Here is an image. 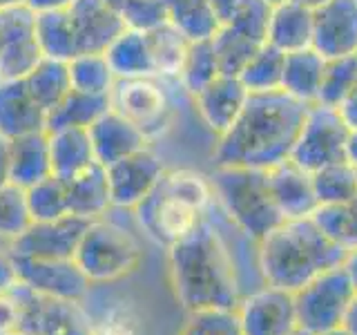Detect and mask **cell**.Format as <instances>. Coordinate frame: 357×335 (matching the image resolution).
<instances>
[{
    "label": "cell",
    "instance_id": "ab89813d",
    "mask_svg": "<svg viewBox=\"0 0 357 335\" xmlns=\"http://www.w3.org/2000/svg\"><path fill=\"white\" fill-rule=\"evenodd\" d=\"M31 226L25 188L16 184L0 186V237L14 241Z\"/></svg>",
    "mask_w": 357,
    "mask_h": 335
},
{
    "label": "cell",
    "instance_id": "d590c367",
    "mask_svg": "<svg viewBox=\"0 0 357 335\" xmlns=\"http://www.w3.org/2000/svg\"><path fill=\"white\" fill-rule=\"evenodd\" d=\"M67 67H70V81L74 89L109 96L116 74L112 72L105 54H81L67 63Z\"/></svg>",
    "mask_w": 357,
    "mask_h": 335
},
{
    "label": "cell",
    "instance_id": "cb8c5ba5",
    "mask_svg": "<svg viewBox=\"0 0 357 335\" xmlns=\"http://www.w3.org/2000/svg\"><path fill=\"white\" fill-rule=\"evenodd\" d=\"M67 193V212L74 217L83 219H100L112 208L109 181H107V168L94 163L81 174L72 177L65 181Z\"/></svg>",
    "mask_w": 357,
    "mask_h": 335
},
{
    "label": "cell",
    "instance_id": "4dcf8cb0",
    "mask_svg": "<svg viewBox=\"0 0 357 335\" xmlns=\"http://www.w3.org/2000/svg\"><path fill=\"white\" fill-rule=\"evenodd\" d=\"M145 36H148V43H150L154 74L159 78L178 76L185 61L188 47H190V40L181 31H176L170 22H163L159 27L148 29Z\"/></svg>",
    "mask_w": 357,
    "mask_h": 335
},
{
    "label": "cell",
    "instance_id": "e575fe53",
    "mask_svg": "<svg viewBox=\"0 0 357 335\" xmlns=\"http://www.w3.org/2000/svg\"><path fill=\"white\" fill-rule=\"evenodd\" d=\"M319 228L349 255L357 253V197L335 206H319L312 215Z\"/></svg>",
    "mask_w": 357,
    "mask_h": 335
},
{
    "label": "cell",
    "instance_id": "8992f818",
    "mask_svg": "<svg viewBox=\"0 0 357 335\" xmlns=\"http://www.w3.org/2000/svg\"><path fill=\"white\" fill-rule=\"evenodd\" d=\"M208 179L226 217L250 241H261L286 221L273 199L266 170L215 165V172L208 174Z\"/></svg>",
    "mask_w": 357,
    "mask_h": 335
},
{
    "label": "cell",
    "instance_id": "6da1fadb",
    "mask_svg": "<svg viewBox=\"0 0 357 335\" xmlns=\"http://www.w3.org/2000/svg\"><path fill=\"white\" fill-rule=\"evenodd\" d=\"M306 110L308 105L284 89L248 94L237 121L217 137L215 165L271 170L290 159Z\"/></svg>",
    "mask_w": 357,
    "mask_h": 335
},
{
    "label": "cell",
    "instance_id": "30bf717a",
    "mask_svg": "<svg viewBox=\"0 0 357 335\" xmlns=\"http://www.w3.org/2000/svg\"><path fill=\"white\" fill-rule=\"evenodd\" d=\"M351 128L346 126L337 107L312 103L306 110L290 161H295L310 174L324 165L346 159Z\"/></svg>",
    "mask_w": 357,
    "mask_h": 335
},
{
    "label": "cell",
    "instance_id": "f6af8a7d",
    "mask_svg": "<svg viewBox=\"0 0 357 335\" xmlns=\"http://www.w3.org/2000/svg\"><path fill=\"white\" fill-rule=\"evenodd\" d=\"M212 11L219 20V25H228V22L237 16V11L241 9L243 0H208Z\"/></svg>",
    "mask_w": 357,
    "mask_h": 335
},
{
    "label": "cell",
    "instance_id": "6f0895ef",
    "mask_svg": "<svg viewBox=\"0 0 357 335\" xmlns=\"http://www.w3.org/2000/svg\"><path fill=\"white\" fill-rule=\"evenodd\" d=\"M297 3L308 5V7H317V5H321V3H326V0H297Z\"/></svg>",
    "mask_w": 357,
    "mask_h": 335
},
{
    "label": "cell",
    "instance_id": "ffe728a7",
    "mask_svg": "<svg viewBox=\"0 0 357 335\" xmlns=\"http://www.w3.org/2000/svg\"><path fill=\"white\" fill-rule=\"evenodd\" d=\"M47 123L38 100L31 96L25 78L0 81V134L7 139H16L22 134L43 132Z\"/></svg>",
    "mask_w": 357,
    "mask_h": 335
},
{
    "label": "cell",
    "instance_id": "5b68a950",
    "mask_svg": "<svg viewBox=\"0 0 357 335\" xmlns=\"http://www.w3.org/2000/svg\"><path fill=\"white\" fill-rule=\"evenodd\" d=\"M126 22L105 0H72L61 9L36 11V36L43 56L70 63L81 54H105Z\"/></svg>",
    "mask_w": 357,
    "mask_h": 335
},
{
    "label": "cell",
    "instance_id": "7402d4cb",
    "mask_svg": "<svg viewBox=\"0 0 357 335\" xmlns=\"http://www.w3.org/2000/svg\"><path fill=\"white\" fill-rule=\"evenodd\" d=\"M266 43L284 54L312 47V7L297 0L273 5Z\"/></svg>",
    "mask_w": 357,
    "mask_h": 335
},
{
    "label": "cell",
    "instance_id": "d4e9b609",
    "mask_svg": "<svg viewBox=\"0 0 357 335\" xmlns=\"http://www.w3.org/2000/svg\"><path fill=\"white\" fill-rule=\"evenodd\" d=\"M50 137V159L52 174L61 181H70L72 177L81 174L89 165L98 163L94 156L92 139L85 128H65L47 132Z\"/></svg>",
    "mask_w": 357,
    "mask_h": 335
},
{
    "label": "cell",
    "instance_id": "52a82bcc",
    "mask_svg": "<svg viewBox=\"0 0 357 335\" xmlns=\"http://www.w3.org/2000/svg\"><path fill=\"white\" fill-rule=\"evenodd\" d=\"M74 262L92 284L116 282L139 266L141 246L126 228L100 217L85 228Z\"/></svg>",
    "mask_w": 357,
    "mask_h": 335
},
{
    "label": "cell",
    "instance_id": "d6a6232c",
    "mask_svg": "<svg viewBox=\"0 0 357 335\" xmlns=\"http://www.w3.org/2000/svg\"><path fill=\"white\" fill-rule=\"evenodd\" d=\"M212 50H215L219 72L228 76H239L243 65L250 61V56L261 47V40L248 36L245 31L232 27V25H221L219 31L210 38Z\"/></svg>",
    "mask_w": 357,
    "mask_h": 335
},
{
    "label": "cell",
    "instance_id": "b9f144b4",
    "mask_svg": "<svg viewBox=\"0 0 357 335\" xmlns=\"http://www.w3.org/2000/svg\"><path fill=\"white\" fill-rule=\"evenodd\" d=\"M121 18L128 29H137V31H148L167 22L161 0H130L121 9Z\"/></svg>",
    "mask_w": 357,
    "mask_h": 335
},
{
    "label": "cell",
    "instance_id": "bcb514c9",
    "mask_svg": "<svg viewBox=\"0 0 357 335\" xmlns=\"http://www.w3.org/2000/svg\"><path fill=\"white\" fill-rule=\"evenodd\" d=\"M342 119L346 121V126L351 128V132H357V85L349 92L342 103L337 105Z\"/></svg>",
    "mask_w": 357,
    "mask_h": 335
},
{
    "label": "cell",
    "instance_id": "db71d44e",
    "mask_svg": "<svg viewBox=\"0 0 357 335\" xmlns=\"http://www.w3.org/2000/svg\"><path fill=\"white\" fill-rule=\"evenodd\" d=\"M286 335H315L312 331H308V329H304V327H295L290 333H286Z\"/></svg>",
    "mask_w": 357,
    "mask_h": 335
},
{
    "label": "cell",
    "instance_id": "91938a15",
    "mask_svg": "<svg viewBox=\"0 0 357 335\" xmlns=\"http://www.w3.org/2000/svg\"><path fill=\"white\" fill-rule=\"evenodd\" d=\"M9 335H29V333H20V331H14V333H9Z\"/></svg>",
    "mask_w": 357,
    "mask_h": 335
},
{
    "label": "cell",
    "instance_id": "f907efd6",
    "mask_svg": "<svg viewBox=\"0 0 357 335\" xmlns=\"http://www.w3.org/2000/svg\"><path fill=\"white\" fill-rule=\"evenodd\" d=\"M346 161H351L357 170V132H351L349 148H346Z\"/></svg>",
    "mask_w": 357,
    "mask_h": 335
},
{
    "label": "cell",
    "instance_id": "7c38bea8",
    "mask_svg": "<svg viewBox=\"0 0 357 335\" xmlns=\"http://www.w3.org/2000/svg\"><path fill=\"white\" fill-rule=\"evenodd\" d=\"M40 59L36 11L25 3L0 9V81L27 76Z\"/></svg>",
    "mask_w": 357,
    "mask_h": 335
},
{
    "label": "cell",
    "instance_id": "e0dca14e",
    "mask_svg": "<svg viewBox=\"0 0 357 335\" xmlns=\"http://www.w3.org/2000/svg\"><path fill=\"white\" fill-rule=\"evenodd\" d=\"M165 172L161 159L150 148H143L126 159L107 165L112 206L137 208Z\"/></svg>",
    "mask_w": 357,
    "mask_h": 335
},
{
    "label": "cell",
    "instance_id": "60d3db41",
    "mask_svg": "<svg viewBox=\"0 0 357 335\" xmlns=\"http://www.w3.org/2000/svg\"><path fill=\"white\" fill-rule=\"evenodd\" d=\"M185 331L190 335H243L237 311L230 308H206L190 313Z\"/></svg>",
    "mask_w": 357,
    "mask_h": 335
},
{
    "label": "cell",
    "instance_id": "ee69618b",
    "mask_svg": "<svg viewBox=\"0 0 357 335\" xmlns=\"http://www.w3.org/2000/svg\"><path fill=\"white\" fill-rule=\"evenodd\" d=\"M16 284H18V273H16L14 257H11L9 248L7 251L0 248V293H9Z\"/></svg>",
    "mask_w": 357,
    "mask_h": 335
},
{
    "label": "cell",
    "instance_id": "681fc988",
    "mask_svg": "<svg viewBox=\"0 0 357 335\" xmlns=\"http://www.w3.org/2000/svg\"><path fill=\"white\" fill-rule=\"evenodd\" d=\"M342 327H344L346 331H349L351 335H357V295H355V299L351 302L349 311H346V315H344Z\"/></svg>",
    "mask_w": 357,
    "mask_h": 335
},
{
    "label": "cell",
    "instance_id": "ac0fdd59",
    "mask_svg": "<svg viewBox=\"0 0 357 335\" xmlns=\"http://www.w3.org/2000/svg\"><path fill=\"white\" fill-rule=\"evenodd\" d=\"M266 174L273 199L284 219H304L315 215L319 201L315 188H312V174L308 170L286 159L266 170Z\"/></svg>",
    "mask_w": 357,
    "mask_h": 335
},
{
    "label": "cell",
    "instance_id": "9f6ffc18",
    "mask_svg": "<svg viewBox=\"0 0 357 335\" xmlns=\"http://www.w3.org/2000/svg\"><path fill=\"white\" fill-rule=\"evenodd\" d=\"M22 0H0V9H5V7H14V5H20Z\"/></svg>",
    "mask_w": 357,
    "mask_h": 335
},
{
    "label": "cell",
    "instance_id": "3957f363",
    "mask_svg": "<svg viewBox=\"0 0 357 335\" xmlns=\"http://www.w3.org/2000/svg\"><path fill=\"white\" fill-rule=\"evenodd\" d=\"M349 253L340 248L312 217L286 219L257 241V271L264 284L295 293L321 273L342 266Z\"/></svg>",
    "mask_w": 357,
    "mask_h": 335
},
{
    "label": "cell",
    "instance_id": "74e56055",
    "mask_svg": "<svg viewBox=\"0 0 357 335\" xmlns=\"http://www.w3.org/2000/svg\"><path fill=\"white\" fill-rule=\"evenodd\" d=\"M27 193V208L31 221H54L61 219L67 212V193L65 184L59 177H45L43 181L33 184L31 188L25 190Z\"/></svg>",
    "mask_w": 357,
    "mask_h": 335
},
{
    "label": "cell",
    "instance_id": "7bdbcfd3",
    "mask_svg": "<svg viewBox=\"0 0 357 335\" xmlns=\"http://www.w3.org/2000/svg\"><path fill=\"white\" fill-rule=\"evenodd\" d=\"M18 331V306L11 293H0V335Z\"/></svg>",
    "mask_w": 357,
    "mask_h": 335
},
{
    "label": "cell",
    "instance_id": "4fadbf2b",
    "mask_svg": "<svg viewBox=\"0 0 357 335\" xmlns=\"http://www.w3.org/2000/svg\"><path fill=\"white\" fill-rule=\"evenodd\" d=\"M237 318L243 335H286L299 327L295 295L268 284L241 297Z\"/></svg>",
    "mask_w": 357,
    "mask_h": 335
},
{
    "label": "cell",
    "instance_id": "277c9868",
    "mask_svg": "<svg viewBox=\"0 0 357 335\" xmlns=\"http://www.w3.org/2000/svg\"><path fill=\"white\" fill-rule=\"evenodd\" d=\"M212 199L215 193L206 174L178 168L165 170L150 195L134 210L141 228L156 244L170 248L206 219Z\"/></svg>",
    "mask_w": 357,
    "mask_h": 335
},
{
    "label": "cell",
    "instance_id": "44dd1931",
    "mask_svg": "<svg viewBox=\"0 0 357 335\" xmlns=\"http://www.w3.org/2000/svg\"><path fill=\"white\" fill-rule=\"evenodd\" d=\"M87 132L89 139H92L96 161L105 168L148 148L150 143L130 121L119 117L114 110H107L103 117L87 128Z\"/></svg>",
    "mask_w": 357,
    "mask_h": 335
},
{
    "label": "cell",
    "instance_id": "94428289",
    "mask_svg": "<svg viewBox=\"0 0 357 335\" xmlns=\"http://www.w3.org/2000/svg\"><path fill=\"white\" fill-rule=\"evenodd\" d=\"M181 335H190V333H188V331H185V329H183V333H181Z\"/></svg>",
    "mask_w": 357,
    "mask_h": 335
},
{
    "label": "cell",
    "instance_id": "f1b7e54d",
    "mask_svg": "<svg viewBox=\"0 0 357 335\" xmlns=\"http://www.w3.org/2000/svg\"><path fill=\"white\" fill-rule=\"evenodd\" d=\"M105 56L116 76H156L145 31L126 29L109 45Z\"/></svg>",
    "mask_w": 357,
    "mask_h": 335
},
{
    "label": "cell",
    "instance_id": "11a10c76",
    "mask_svg": "<svg viewBox=\"0 0 357 335\" xmlns=\"http://www.w3.org/2000/svg\"><path fill=\"white\" fill-rule=\"evenodd\" d=\"M321 335H351V333L346 331L344 327H337V329H333V331H328V333H321Z\"/></svg>",
    "mask_w": 357,
    "mask_h": 335
},
{
    "label": "cell",
    "instance_id": "9c48e42d",
    "mask_svg": "<svg viewBox=\"0 0 357 335\" xmlns=\"http://www.w3.org/2000/svg\"><path fill=\"white\" fill-rule=\"evenodd\" d=\"M293 295L299 327L321 335L342 327L346 311L357 295V286L351 271L342 264L321 273Z\"/></svg>",
    "mask_w": 357,
    "mask_h": 335
},
{
    "label": "cell",
    "instance_id": "9a60e30c",
    "mask_svg": "<svg viewBox=\"0 0 357 335\" xmlns=\"http://www.w3.org/2000/svg\"><path fill=\"white\" fill-rule=\"evenodd\" d=\"M89 219L65 215L54 221H31V226L9 241V253L33 260H74Z\"/></svg>",
    "mask_w": 357,
    "mask_h": 335
},
{
    "label": "cell",
    "instance_id": "7dc6e473",
    "mask_svg": "<svg viewBox=\"0 0 357 335\" xmlns=\"http://www.w3.org/2000/svg\"><path fill=\"white\" fill-rule=\"evenodd\" d=\"M9 184V139L0 134V186Z\"/></svg>",
    "mask_w": 357,
    "mask_h": 335
},
{
    "label": "cell",
    "instance_id": "8fae6325",
    "mask_svg": "<svg viewBox=\"0 0 357 335\" xmlns=\"http://www.w3.org/2000/svg\"><path fill=\"white\" fill-rule=\"evenodd\" d=\"M18 306V331L29 335H92V322L78 302H67L16 284L9 290Z\"/></svg>",
    "mask_w": 357,
    "mask_h": 335
},
{
    "label": "cell",
    "instance_id": "484cf974",
    "mask_svg": "<svg viewBox=\"0 0 357 335\" xmlns=\"http://www.w3.org/2000/svg\"><path fill=\"white\" fill-rule=\"evenodd\" d=\"M324 67H326V59L315 47L286 54L282 89L288 96L301 100L304 105L317 103Z\"/></svg>",
    "mask_w": 357,
    "mask_h": 335
},
{
    "label": "cell",
    "instance_id": "f546056e",
    "mask_svg": "<svg viewBox=\"0 0 357 335\" xmlns=\"http://www.w3.org/2000/svg\"><path fill=\"white\" fill-rule=\"evenodd\" d=\"M22 78H25L31 96L38 100L45 112H50L72 89L70 67L65 61L50 59V56H43L38 65Z\"/></svg>",
    "mask_w": 357,
    "mask_h": 335
},
{
    "label": "cell",
    "instance_id": "816d5d0a",
    "mask_svg": "<svg viewBox=\"0 0 357 335\" xmlns=\"http://www.w3.org/2000/svg\"><path fill=\"white\" fill-rule=\"evenodd\" d=\"M346 268L351 271V275L355 279V286H357V253L349 255V260H346Z\"/></svg>",
    "mask_w": 357,
    "mask_h": 335
},
{
    "label": "cell",
    "instance_id": "f35d334b",
    "mask_svg": "<svg viewBox=\"0 0 357 335\" xmlns=\"http://www.w3.org/2000/svg\"><path fill=\"white\" fill-rule=\"evenodd\" d=\"M355 85H357V54L344 56V59H331L326 61V67H324L317 103L337 107Z\"/></svg>",
    "mask_w": 357,
    "mask_h": 335
},
{
    "label": "cell",
    "instance_id": "4316f807",
    "mask_svg": "<svg viewBox=\"0 0 357 335\" xmlns=\"http://www.w3.org/2000/svg\"><path fill=\"white\" fill-rule=\"evenodd\" d=\"M109 110V96L105 94H87L81 89H70L59 103L47 112L45 132L65 130V128H89L94 121Z\"/></svg>",
    "mask_w": 357,
    "mask_h": 335
},
{
    "label": "cell",
    "instance_id": "5bb4252c",
    "mask_svg": "<svg viewBox=\"0 0 357 335\" xmlns=\"http://www.w3.org/2000/svg\"><path fill=\"white\" fill-rule=\"evenodd\" d=\"M14 257L18 282L38 293L61 297L83 304L89 295L92 282L78 268L74 260H33V257Z\"/></svg>",
    "mask_w": 357,
    "mask_h": 335
},
{
    "label": "cell",
    "instance_id": "2e32d148",
    "mask_svg": "<svg viewBox=\"0 0 357 335\" xmlns=\"http://www.w3.org/2000/svg\"><path fill=\"white\" fill-rule=\"evenodd\" d=\"M312 47L326 61L357 54V0H326L312 7Z\"/></svg>",
    "mask_w": 357,
    "mask_h": 335
},
{
    "label": "cell",
    "instance_id": "680465c9",
    "mask_svg": "<svg viewBox=\"0 0 357 335\" xmlns=\"http://www.w3.org/2000/svg\"><path fill=\"white\" fill-rule=\"evenodd\" d=\"M268 5H279V3H284V0H266Z\"/></svg>",
    "mask_w": 357,
    "mask_h": 335
},
{
    "label": "cell",
    "instance_id": "8d00e7d4",
    "mask_svg": "<svg viewBox=\"0 0 357 335\" xmlns=\"http://www.w3.org/2000/svg\"><path fill=\"white\" fill-rule=\"evenodd\" d=\"M219 74L221 72H219L215 50H212V43L210 40L190 43L183 67L176 76L183 89H188L195 96L199 89H204L210 81H215Z\"/></svg>",
    "mask_w": 357,
    "mask_h": 335
},
{
    "label": "cell",
    "instance_id": "603a6c76",
    "mask_svg": "<svg viewBox=\"0 0 357 335\" xmlns=\"http://www.w3.org/2000/svg\"><path fill=\"white\" fill-rule=\"evenodd\" d=\"M52 174L47 132H31L9 139V181L20 188H31Z\"/></svg>",
    "mask_w": 357,
    "mask_h": 335
},
{
    "label": "cell",
    "instance_id": "836d02e7",
    "mask_svg": "<svg viewBox=\"0 0 357 335\" xmlns=\"http://www.w3.org/2000/svg\"><path fill=\"white\" fill-rule=\"evenodd\" d=\"M312 188L319 206H335L357 197V170L351 161H335L312 172Z\"/></svg>",
    "mask_w": 357,
    "mask_h": 335
},
{
    "label": "cell",
    "instance_id": "f5cc1de1",
    "mask_svg": "<svg viewBox=\"0 0 357 335\" xmlns=\"http://www.w3.org/2000/svg\"><path fill=\"white\" fill-rule=\"evenodd\" d=\"M105 3H107V5H109L112 9H114L116 14H121V9L126 7V5L130 3V0H105Z\"/></svg>",
    "mask_w": 357,
    "mask_h": 335
},
{
    "label": "cell",
    "instance_id": "c3c4849f",
    "mask_svg": "<svg viewBox=\"0 0 357 335\" xmlns=\"http://www.w3.org/2000/svg\"><path fill=\"white\" fill-rule=\"evenodd\" d=\"M29 9L33 11H45V9H61V7H67L72 3V0H22Z\"/></svg>",
    "mask_w": 357,
    "mask_h": 335
},
{
    "label": "cell",
    "instance_id": "7a4b0ae2",
    "mask_svg": "<svg viewBox=\"0 0 357 335\" xmlns=\"http://www.w3.org/2000/svg\"><path fill=\"white\" fill-rule=\"evenodd\" d=\"M174 293L188 313L206 308L237 311L243 284L221 232L204 219L167 248Z\"/></svg>",
    "mask_w": 357,
    "mask_h": 335
},
{
    "label": "cell",
    "instance_id": "ba28073f",
    "mask_svg": "<svg viewBox=\"0 0 357 335\" xmlns=\"http://www.w3.org/2000/svg\"><path fill=\"white\" fill-rule=\"evenodd\" d=\"M109 110L154 141L172 128L174 107L159 76H116L109 89Z\"/></svg>",
    "mask_w": 357,
    "mask_h": 335
},
{
    "label": "cell",
    "instance_id": "d6986e66",
    "mask_svg": "<svg viewBox=\"0 0 357 335\" xmlns=\"http://www.w3.org/2000/svg\"><path fill=\"white\" fill-rule=\"evenodd\" d=\"M248 94L250 92L239 81V76L219 74L215 81H210L195 94V105L206 128L221 137L241 114Z\"/></svg>",
    "mask_w": 357,
    "mask_h": 335
},
{
    "label": "cell",
    "instance_id": "83f0119b",
    "mask_svg": "<svg viewBox=\"0 0 357 335\" xmlns=\"http://www.w3.org/2000/svg\"><path fill=\"white\" fill-rule=\"evenodd\" d=\"M167 22L190 43L210 40L219 31V20L208 0H161Z\"/></svg>",
    "mask_w": 357,
    "mask_h": 335
},
{
    "label": "cell",
    "instance_id": "1f68e13d",
    "mask_svg": "<svg viewBox=\"0 0 357 335\" xmlns=\"http://www.w3.org/2000/svg\"><path fill=\"white\" fill-rule=\"evenodd\" d=\"M284 61H286L284 52H279L273 45L264 43L261 47L250 56V61L243 65V70L239 72V81L245 85V89H248L250 94L282 89Z\"/></svg>",
    "mask_w": 357,
    "mask_h": 335
}]
</instances>
